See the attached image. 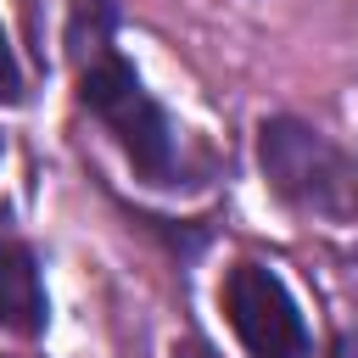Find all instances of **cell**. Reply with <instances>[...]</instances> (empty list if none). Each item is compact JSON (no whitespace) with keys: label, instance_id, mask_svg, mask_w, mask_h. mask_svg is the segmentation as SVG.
<instances>
[{"label":"cell","instance_id":"cell-1","mask_svg":"<svg viewBox=\"0 0 358 358\" xmlns=\"http://www.w3.org/2000/svg\"><path fill=\"white\" fill-rule=\"evenodd\" d=\"M67 50H73V67H78V101L117 134V145L134 162V173L151 179V185H173L179 140H173L168 112L140 90L134 67L112 45V0H78L73 6Z\"/></svg>","mask_w":358,"mask_h":358},{"label":"cell","instance_id":"cell-2","mask_svg":"<svg viewBox=\"0 0 358 358\" xmlns=\"http://www.w3.org/2000/svg\"><path fill=\"white\" fill-rule=\"evenodd\" d=\"M257 157L268 185L319 218H358V162L330 145L319 129L296 123V117H268L257 129Z\"/></svg>","mask_w":358,"mask_h":358},{"label":"cell","instance_id":"cell-3","mask_svg":"<svg viewBox=\"0 0 358 358\" xmlns=\"http://www.w3.org/2000/svg\"><path fill=\"white\" fill-rule=\"evenodd\" d=\"M224 313H229V330L241 336L246 358H313L308 324L274 268L235 263L224 274Z\"/></svg>","mask_w":358,"mask_h":358},{"label":"cell","instance_id":"cell-4","mask_svg":"<svg viewBox=\"0 0 358 358\" xmlns=\"http://www.w3.org/2000/svg\"><path fill=\"white\" fill-rule=\"evenodd\" d=\"M45 280H39V257L28 252L22 235L6 229L0 218V324L17 336H39L45 330Z\"/></svg>","mask_w":358,"mask_h":358},{"label":"cell","instance_id":"cell-5","mask_svg":"<svg viewBox=\"0 0 358 358\" xmlns=\"http://www.w3.org/2000/svg\"><path fill=\"white\" fill-rule=\"evenodd\" d=\"M0 101H6V106H17V101H22V67H17V56H11V45H6V34H0Z\"/></svg>","mask_w":358,"mask_h":358},{"label":"cell","instance_id":"cell-6","mask_svg":"<svg viewBox=\"0 0 358 358\" xmlns=\"http://www.w3.org/2000/svg\"><path fill=\"white\" fill-rule=\"evenodd\" d=\"M173 358H213L201 341H185V347H173Z\"/></svg>","mask_w":358,"mask_h":358},{"label":"cell","instance_id":"cell-7","mask_svg":"<svg viewBox=\"0 0 358 358\" xmlns=\"http://www.w3.org/2000/svg\"><path fill=\"white\" fill-rule=\"evenodd\" d=\"M336 358H347V352H336Z\"/></svg>","mask_w":358,"mask_h":358}]
</instances>
